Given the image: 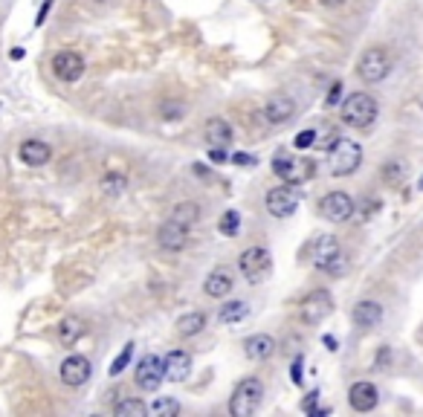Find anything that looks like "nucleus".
Listing matches in <instances>:
<instances>
[{
	"mask_svg": "<svg viewBox=\"0 0 423 417\" xmlns=\"http://www.w3.org/2000/svg\"><path fill=\"white\" fill-rule=\"evenodd\" d=\"M304 258H308L316 269H322V273H331V276L345 273V255H342V247L334 235L313 238L308 247H304Z\"/></svg>",
	"mask_w": 423,
	"mask_h": 417,
	"instance_id": "obj_1",
	"label": "nucleus"
},
{
	"mask_svg": "<svg viewBox=\"0 0 423 417\" xmlns=\"http://www.w3.org/2000/svg\"><path fill=\"white\" fill-rule=\"evenodd\" d=\"M264 403V383L258 377H247L235 385L229 397V414L232 417H252Z\"/></svg>",
	"mask_w": 423,
	"mask_h": 417,
	"instance_id": "obj_2",
	"label": "nucleus"
},
{
	"mask_svg": "<svg viewBox=\"0 0 423 417\" xmlns=\"http://www.w3.org/2000/svg\"><path fill=\"white\" fill-rule=\"evenodd\" d=\"M339 116H342V122L348 128L363 131V128L374 125V119H377V99L368 96V93H351L348 99L342 102Z\"/></svg>",
	"mask_w": 423,
	"mask_h": 417,
	"instance_id": "obj_3",
	"label": "nucleus"
},
{
	"mask_svg": "<svg viewBox=\"0 0 423 417\" xmlns=\"http://www.w3.org/2000/svg\"><path fill=\"white\" fill-rule=\"evenodd\" d=\"M391 56L386 46H368V50L360 56L357 61V76L365 82V84H380L389 72H391Z\"/></svg>",
	"mask_w": 423,
	"mask_h": 417,
	"instance_id": "obj_4",
	"label": "nucleus"
},
{
	"mask_svg": "<svg viewBox=\"0 0 423 417\" xmlns=\"http://www.w3.org/2000/svg\"><path fill=\"white\" fill-rule=\"evenodd\" d=\"M238 267L249 284H261L273 273V255L267 247H247L238 258Z\"/></svg>",
	"mask_w": 423,
	"mask_h": 417,
	"instance_id": "obj_5",
	"label": "nucleus"
},
{
	"mask_svg": "<svg viewBox=\"0 0 423 417\" xmlns=\"http://www.w3.org/2000/svg\"><path fill=\"white\" fill-rule=\"evenodd\" d=\"M363 162V145L354 139H342L331 148V174L334 177H348L354 174Z\"/></svg>",
	"mask_w": 423,
	"mask_h": 417,
	"instance_id": "obj_6",
	"label": "nucleus"
},
{
	"mask_svg": "<svg viewBox=\"0 0 423 417\" xmlns=\"http://www.w3.org/2000/svg\"><path fill=\"white\" fill-rule=\"evenodd\" d=\"M354 212H357V203L345 191H327L319 200V214L325 220H331V224H345V220L354 217Z\"/></svg>",
	"mask_w": 423,
	"mask_h": 417,
	"instance_id": "obj_7",
	"label": "nucleus"
},
{
	"mask_svg": "<svg viewBox=\"0 0 423 417\" xmlns=\"http://www.w3.org/2000/svg\"><path fill=\"white\" fill-rule=\"evenodd\" d=\"M331 313H334V296L327 290H313L299 307V316H301L304 325H319Z\"/></svg>",
	"mask_w": 423,
	"mask_h": 417,
	"instance_id": "obj_8",
	"label": "nucleus"
},
{
	"mask_svg": "<svg viewBox=\"0 0 423 417\" xmlns=\"http://www.w3.org/2000/svg\"><path fill=\"white\" fill-rule=\"evenodd\" d=\"M166 380V359H160L154 354H145L136 365V385L143 391H157Z\"/></svg>",
	"mask_w": 423,
	"mask_h": 417,
	"instance_id": "obj_9",
	"label": "nucleus"
},
{
	"mask_svg": "<svg viewBox=\"0 0 423 417\" xmlns=\"http://www.w3.org/2000/svg\"><path fill=\"white\" fill-rule=\"evenodd\" d=\"M273 171L275 177H281L285 183H304L313 177V162L311 160H296V157H275L273 160Z\"/></svg>",
	"mask_w": 423,
	"mask_h": 417,
	"instance_id": "obj_10",
	"label": "nucleus"
},
{
	"mask_svg": "<svg viewBox=\"0 0 423 417\" xmlns=\"http://www.w3.org/2000/svg\"><path fill=\"white\" fill-rule=\"evenodd\" d=\"M90 374H93V365H90V359L82 357V354L67 357V359L58 365V377H61V383L70 385V388H82V385L90 380Z\"/></svg>",
	"mask_w": 423,
	"mask_h": 417,
	"instance_id": "obj_11",
	"label": "nucleus"
},
{
	"mask_svg": "<svg viewBox=\"0 0 423 417\" xmlns=\"http://www.w3.org/2000/svg\"><path fill=\"white\" fill-rule=\"evenodd\" d=\"M264 206H267V212L273 217H290L299 209V194L290 186H275V188L267 191Z\"/></svg>",
	"mask_w": 423,
	"mask_h": 417,
	"instance_id": "obj_12",
	"label": "nucleus"
},
{
	"mask_svg": "<svg viewBox=\"0 0 423 417\" xmlns=\"http://www.w3.org/2000/svg\"><path fill=\"white\" fill-rule=\"evenodd\" d=\"M53 72H56V79L61 82H79L84 76V58L73 50H61L53 56Z\"/></svg>",
	"mask_w": 423,
	"mask_h": 417,
	"instance_id": "obj_13",
	"label": "nucleus"
},
{
	"mask_svg": "<svg viewBox=\"0 0 423 417\" xmlns=\"http://www.w3.org/2000/svg\"><path fill=\"white\" fill-rule=\"evenodd\" d=\"M348 403H351V409L360 411V414L374 411V409H377V403H380V391H377V385H374V383L360 380V383H354V385L348 388Z\"/></svg>",
	"mask_w": 423,
	"mask_h": 417,
	"instance_id": "obj_14",
	"label": "nucleus"
},
{
	"mask_svg": "<svg viewBox=\"0 0 423 417\" xmlns=\"http://www.w3.org/2000/svg\"><path fill=\"white\" fill-rule=\"evenodd\" d=\"M157 240L166 252H180L186 243H189V226H180V224H174V220H166L157 232Z\"/></svg>",
	"mask_w": 423,
	"mask_h": 417,
	"instance_id": "obj_15",
	"label": "nucleus"
},
{
	"mask_svg": "<svg viewBox=\"0 0 423 417\" xmlns=\"http://www.w3.org/2000/svg\"><path fill=\"white\" fill-rule=\"evenodd\" d=\"M293 116H296V102L285 93H275L273 99L264 105V119L270 122V125H285V122H290Z\"/></svg>",
	"mask_w": 423,
	"mask_h": 417,
	"instance_id": "obj_16",
	"label": "nucleus"
},
{
	"mask_svg": "<svg viewBox=\"0 0 423 417\" xmlns=\"http://www.w3.org/2000/svg\"><path fill=\"white\" fill-rule=\"evenodd\" d=\"M232 287H235V278H232V273L226 267L212 269V273L206 276V281H203V293L209 299H226L232 293Z\"/></svg>",
	"mask_w": 423,
	"mask_h": 417,
	"instance_id": "obj_17",
	"label": "nucleus"
},
{
	"mask_svg": "<svg viewBox=\"0 0 423 417\" xmlns=\"http://www.w3.org/2000/svg\"><path fill=\"white\" fill-rule=\"evenodd\" d=\"M244 354L252 362H267L275 354V339L270 333H252L244 339Z\"/></svg>",
	"mask_w": 423,
	"mask_h": 417,
	"instance_id": "obj_18",
	"label": "nucleus"
},
{
	"mask_svg": "<svg viewBox=\"0 0 423 417\" xmlns=\"http://www.w3.org/2000/svg\"><path fill=\"white\" fill-rule=\"evenodd\" d=\"M18 157H20L23 162H27V165L38 168V165H46V162H50L53 151H50V145L41 142V139H27V142H20Z\"/></svg>",
	"mask_w": 423,
	"mask_h": 417,
	"instance_id": "obj_19",
	"label": "nucleus"
},
{
	"mask_svg": "<svg viewBox=\"0 0 423 417\" xmlns=\"http://www.w3.org/2000/svg\"><path fill=\"white\" fill-rule=\"evenodd\" d=\"M380 322H383L380 302H371V299L357 302V307H354V325H360L363 331H371V328H377Z\"/></svg>",
	"mask_w": 423,
	"mask_h": 417,
	"instance_id": "obj_20",
	"label": "nucleus"
},
{
	"mask_svg": "<svg viewBox=\"0 0 423 417\" xmlns=\"http://www.w3.org/2000/svg\"><path fill=\"white\" fill-rule=\"evenodd\" d=\"M192 371V354L189 351H171L166 357V380L183 383Z\"/></svg>",
	"mask_w": 423,
	"mask_h": 417,
	"instance_id": "obj_21",
	"label": "nucleus"
},
{
	"mask_svg": "<svg viewBox=\"0 0 423 417\" xmlns=\"http://www.w3.org/2000/svg\"><path fill=\"white\" fill-rule=\"evenodd\" d=\"M203 136H206V142L212 145V148H223V145H229V139H232V125H229L226 119L215 116V119L206 122Z\"/></svg>",
	"mask_w": 423,
	"mask_h": 417,
	"instance_id": "obj_22",
	"label": "nucleus"
},
{
	"mask_svg": "<svg viewBox=\"0 0 423 417\" xmlns=\"http://www.w3.org/2000/svg\"><path fill=\"white\" fill-rule=\"evenodd\" d=\"M82 336H84V322L79 316H64L58 322V342L64 348H73Z\"/></svg>",
	"mask_w": 423,
	"mask_h": 417,
	"instance_id": "obj_23",
	"label": "nucleus"
},
{
	"mask_svg": "<svg viewBox=\"0 0 423 417\" xmlns=\"http://www.w3.org/2000/svg\"><path fill=\"white\" fill-rule=\"evenodd\" d=\"M206 328V313H200V310H192V313H183L180 319H177V333L180 336H197L200 331Z\"/></svg>",
	"mask_w": 423,
	"mask_h": 417,
	"instance_id": "obj_24",
	"label": "nucleus"
},
{
	"mask_svg": "<svg viewBox=\"0 0 423 417\" xmlns=\"http://www.w3.org/2000/svg\"><path fill=\"white\" fill-rule=\"evenodd\" d=\"M169 220H174V224H180V226H195L197 220H200V206L197 203H192V200H186V203H177L174 209H171V214H169Z\"/></svg>",
	"mask_w": 423,
	"mask_h": 417,
	"instance_id": "obj_25",
	"label": "nucleus"
},
{
	"mask_svg": "<svg viewBox=\"0 0 423 417\" xmlns=\"http://www.w3.org/2000/svg\"><path fill=\"white\" fill-rule=\"evenodd\" d=\"M247 313H249L247 299H235V302H226V304L218 310V319H221L223 325H235V322H241Z\"/></svg>",
	"mask_w": 423,
	"mask_h": 417,
	"instance_id": "obj_26",
	"label": "nucleus"
},
{
	"mask_svg": "<svg viewBox=\"0 0 423 417\" xmlns=\"http://www.w3.org/2000/svg\"><path fill=\"white\" fill-rule=\"evenodd\" d=\"M102 194L105 198H119V194L128 188V177L122 174V171H110V174L102 177Z\"/></svg>",
	"mask_w": 423,
	"mask_h": 417,
	"instance_id": "obj_27",
	"label": "nucleus"
},
{
	"mask_svg": "<svg viewBox=\"0 0 423 417\" xmlns=\"http://www.w3.org/2000/svg\"><path fill=\"white\" fill-rule=\"evenodd\" d=\"M113 411L119 414V417H145V414H151V411H148V406H145L143 400H136V397L119 400V403L113 406Z\"/></svg>",
	"mask_w": 423,
	"mask_h": 417,
	"instance_id": "obj_28",
	"label": "nucleus"
},
{
	"mask_svg": "<svg viewBox=\"0 0 423 417\" xmlns=\"http://www.w3.org/2000/svg\"><path fill=\"white\" fill-rule=\"evenodd\" d=\"M238 229H241V214L235 212V209L223 212L221 220H218V232L226 235V238H235V235H238Z\"/></svg>",
	"mask_w": 423,
	"mask_h": 417,
	"instance_id": "obj_29",
	"label": "nucleus"
},
{
	"mask_svg": "<svg viewBox=\"0 0 423 417\" xmlns=\"http://www.w3.org/2000/svg\"><path fill=\"white\" fill-rule=\"evenodd\" d=\"M180 409H183V406H180L174 397H160V400H154V403L148 406V411L157 414V417H177Z\"/></svg>",
	"mask_w": 423,
	"mask_h": 417,
	"instance_id": "obj_30",
	"label": "nucleus"
},
{
	"mask_svg": "<svg viewBox=\"0 0 423 417\" xmlns=\"http://www.w3.org/2000/svg\"><path fill=\"white\" fill-rule=\"evenodd\" d=\"M131 357H134V342H128V345L122 348V354L116 357L113 362H110V377H119L125 368H128V362H131Z\"/></svg>",
	"mask_w": 423,
	"mask_h": 417,
	"instance_id": "obj_31",
	"label": "nucleus"
},
{
	"mask_svg": "<svg viewBox=\"0 0 423 417\" xmlns=\"http://www.w3.org/2000/svg\"><path fill=\"white\" fill-rule=\"evenodd\" d=\"M311 145H316V131H301V134L293 139V148H296V151H304V148H311Z\"/></svg>",
	"mask_w": 423,
	"mask_h": 417,
	"instance_id": "obj_32",
	"label": "nucleus"
},
{
	"mask_svg": "<svg viewBox=\"0 0 423 417\" xmlns=\"http://www.w3.org/2000/svg\"><path fill=\"white\" fill-rule=\"evenodd\" d=\"M301 362H304V359L296 357V359H293V368H290V377H293L296 385H301V380H304V374H301Z\"/></svg>",
	"mask_w": 423,
	"mask_h": 417,
	"instance_id": "obj_33",
	"label": "nucleus"
},
{
	"mask_svg": "<svg viewBox=\"0 0 423 417\" xmlns=\"http://www.w3.org/2000/svg\"><path fill=\"white\" fill-rule=\"evenodd\" d=\"M50 9H53V0H44V6L38 9V18H35V27H44V20H46V15H50Z\"/></svg>",
	"mask_w": 423,
	"mask_h": 417,
	"instance_id": "obj_34",
	"label": "nucleus"
},
{
	"mask_svg": "<svg viewBox=\"0 0 423 417\" xmlns=\"http://www.w3.org/2000/svg\"><path fill=\"white\" fill-rule=\"evenodd\" d=\"M229 160H232L235 165H255V157H249V154H241V151H238V154H232Z\"/></svg>",
	"mask_w": 423,
	"mask_h": 417,
	"instance_id": "obj_35",
	"label": "nucleus"
},
{
	"mask_svg": "<svg viewBox=\"0 0 423 417\" xmlns=\"http://www.w3.org/2000/svg\"><path fill=\"white\" fill-rule=\"evenodd\" d=\"M316 397H319V391H311V394L301 400V409H304V411H313V409H316Z\"/></svg>",
	"mask_w": 423,
	"mask_h": 417,
	"instance_id": "obj_36",
	"label": "nucleus"
},
{
	"mask_svg": "<svg viewBox=\"0 0 423 417\" xmlns=\"http://www.w3.org/2000/svg\"><path fill=\"white\" fill-rule=\"evenodd\" d=\"M389 362H391V348H386V345H383V348H380V354H377V368H386Z\"/></svg>",
	"mask_w": 423,
	"mask_h": 417,
	"instance_id": "obj_37",
	"label": "nucleus"
},
{
	"mask_svg": "<svg viewBox=\"0 0 423 417\" xmlns=\"http://www.w3.org/2000/svg\"><path fill=\"white\" fill-rule=\"evenodd\" d=\"M339 93H342V84L337 82V84L331 87V93H327V105H337V102H339Z\"/></svg>",
	"mask_w": 423,
	"mask_h": 417,
	"instance_id": "obj_38",
	"label": "nucleus"
},
{
	"mask_svg": "<svg viewBox=\"0 0 423 417\" xmlns=\"http://www.w3.org/2000/svg\"><path fill=\"white\" fill-rule=\"evenodd\" d=\"M209 157H212V162H226V160H229L223 148H212V151H209Z\"/></svg>",
	"mask_w": 423,
	"mask_h": 417,
	"instance_id": "obj_39",
	"label": "nucleus"
},
{
	"mask_svg": "<svg viewBox=\"0 0 423 417\" xmlns=\"http://www.w3.org/2000/svg\"><path fill=\"white\" fill-rule=\"evenodd\" d=\"M162 113H166V119H180V116H183V108H169V105H166V108H162Z\"/></svg>",
	"mask_w": 423,
	"mask_h": 417,
	"instance_id": "obj_40",
	"label": "nucleus"
},
{
	"mask_svg": "<svg viewBox=\"0 0 423 417\" xmlns=\"http://www.w3.org/2000/svg\"><path fill=\"white\" fill-rule=\"evenodd\" d=\"M325 345H327V351H337V339L334 336H325Z\"/></svg>",
	"mask_w": 423,
	"mask_h": 417,
	"instance_id": "obj_41",
	"label": "nucleus"
},
{
	"mask_svg": "<svg viewBox=\"0 0 423 417\" xmlns=\"http://www.w3.org/2000/svg\"><path fill=\"white\" fill-rule=\"evenodd\" d=\"M23 56H27V50H12V53H9L12 61H18V58H23Z\"/></svg>",
	"mask_w": 423,
	"mask_h": 417,
	"instance_id": "obj_42",
	"label": "nucleus"
},
{
	"mask_svg": "<svg viewBox=\"0 0 423 417\" xmlns=\"http://www.w3.org/2000/svg\"><path fill=\"white\" fill-rule=\"evenodd\" d=\"M322 4H325V6H342L345 0H322Z\"/></svg>",
	"mask_w": 423,
	"mask_h": 417,
	"instance_id": "obj_43",
	"label": "nucleus"
},
{
	"mask_svg": "<svg viewBox=\"0 0 423 417\" xmlns=\"http://www.w3.org/2000/svg\"><path fill=\"white\" fill-rule=\"evenodd\" d=\"M417 188H420V191H423V177H420V180H417Z\"/></svg>",
	"mask_w": 423,
	"mask_h": 417,
	"instance_id": "obj_44",
	"label": "nucleus"
}]
</instances>
